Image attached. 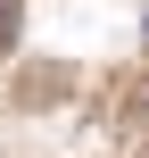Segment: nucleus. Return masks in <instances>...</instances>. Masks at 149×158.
<instances>
[{
	"mask_svg": "<svg viewBox=\"0 0 149 158\" xmlns=\"http://www.w3.org/2000/svg\"><path fill=\"white\" fill-rule=\"evenodd\" d=\"M0 33H8V0H0Z\"/></svg>",
	"mask_w": 149,
	"mask_h": 158,
	"instance_id": "f257e3e1",
	"label": "nucleus"
}]
</instances>
